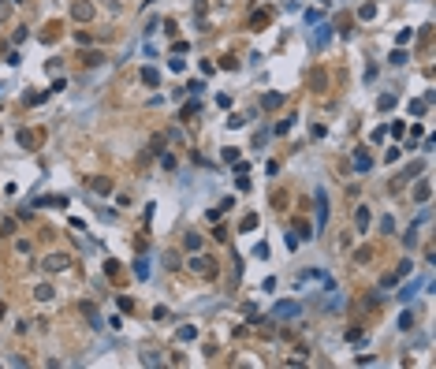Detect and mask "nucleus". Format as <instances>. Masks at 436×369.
I'll return each instance as SVG.
<instances>
[{"mask_svg":"<svg viewBox=\"0 0 436 369\" xmlns=\"http://www.w3.org/2000/svg\"><path fill=\"white\" fill-rule=\"evenodd\" d=\"M186 269L198 272V276H205V280H216L220 276V265H216V258H209V254H191V261H186Z\"/></svg>","mask_w":436,"mask_h":369,"instance_id":"f257e3e1","label":"nucleus"},{"mask_svg":"<svg viewBox=\"0 0 436 369\" xmlns=\"http://www.w3.org/2000/svg\"><path fill=\"white\" fill-rule=\"evenodd\" d=\"M93 0H71V19L75 23H93Z\"/></svg>","mask_w":436,"mask_h":369,"instance_id":"f03ea898","label":"nucleus"},{"mask_svg":"<svg viewBox=\"0 0 436 369\" xmlns=\"http://www.w3.org/2000/svg\"><path fill=\"white\" fill-rule=\"evenodd\" d=\"M410 198H414V205H429V198H432V179H418V183H414V191H410Z\"/></svg>","mask_w":436,"mask_h":369,"instance_id":"7ed1b4c3","label":"nucleus"},{"mask_svg":"<svg viewBox=\"0 0 436 369\" xmlns=\"http://www.w3.org/2000/svg\"><path fill=\"white\" fill-rule=\"evenodd\" d=\"M68 265H71V258H68V254H49V258L41 261V269H45V272H64Z\"/></svg>","mask_w":436,"mask_h":369,"instance_id":"20e7f679","label":"nucleus"},{"mask_svg":"<svg viewBox=\"0 0 436 369\" xmlns=\"http://www.w3.org/2000/svg\"><path fill=\"white\" fill-rule=\"evenodd\" d=\"M410 269H414V261H410V258H406V261H399V265H395V269H392V272L384 276V287H392V283H399V280H403V276H406Z\"/></svg>","mask_w":436,"mask_h":369,"instance_id":"39448f33","label":"nucleus"},{"mask_svg":"<svg viewBox=\"0 0 436 369\" xmlns=\"http://www.w3.org/2000/svg\"><path fill=\"white\" fill-rule=\"evenodd\" d=\"M369 224H373V213H369L365 205H358V209H354V231H358V235H365V231H369Z\"/></svg>","mask_w":436,"mask_h":369,"instance_id":"423d86ee","label":"nucleus"},{"mask_svg":"<svg viewBox=\"0 0 436 369\" xmlns=\"http://www.w3.org/2000/svg\"><path fill=\"white\" fill-rule=\"evenodd\" d=\"M272 314H276L280 321H287V317H298L302 306H298V302H276V310H272Z\"/></svg>","mask_w":436,"mask_h":369,"instance_id":"0eeeda50","label":"nucleus"},{"mask_svg":"<svg viewBox=\"0 0 436 369\" xmlns=\"http://www.w3.org/2000/svg\"><path fill=\"white\" fill-rule=\"evenodd\" d=\"M261 108H265V112H280V108H283V93H276V90L265 93V97H261Z\"/></svg>","mask_w":436,"mask_h":369,"instance_id":"6e6552de","label":"nucleus"},{"mask_svg":"<svg viewBox=\"0 0 436 369\" xmlns=\"http://www.w3.org/2000/svg\"><path fill=\"white\" fill-rule=\"evenodd\" d=\"M164 146H168V135H153V138H149V146H146V157H160V153H164Z\"/></svg>","mask_w":436,"mask_h":369,"instance_id":"1a4fd4ad","label":"nucleus"},{"mask_svg":"<svg viewBox=\"0 0 436 369\" xmlns=\"http://www.w3.org/2000/svg\"><path fill=\"white\" fill-rule=\"evenodd\" d=\"M37 142H41V131H19V146L23 149H37Z\"/></svg>","mask_w":436,"mask_h":369,"instance_id":"9d476101","label":"nucleus"},{"mask_svg":"<svg viewBox=\"0 0 436 369\" xmlns=\"http://www.w3.org/2000/svg\"><path fill=\"white\" fill-rule=\"evenodd\" d=\"M373 168V157H369V149H354V172H369Z\"/></svg>","mask_w":436,"mask_h":369,"instance_id":"9b49d317","label":"nucleus"},{"mask_svg":"<svg viewBox=\"0 0 436 369\" xmlns=\"http://www.w3.org/2000/svg\"><path fill=\"white\" fill-rule=\"evenodd\" d=\"M90 191L93 194H112V179L108 175H93L90 179Z\"/></svg>","mask_w":436,"mask_h":369,"instance_id":"f8f14e48","label":"nucleus"},{"mask_svg":"<svg viewBox=\"0 0 436 369\" xmlns=\"http://www.w3.org/2000/svg\"><path fill=\"white\" fill-rule=\"evenodd\" d=\"M82 314H86L90 328H101V314H97V306H93V302H82Z\"/></svg>","mask_w":436,"mask_h":369,"instance_id":"ddd939ff","label":"nucleus"},{"mask_svg":"<svg viewBox=\"0 0 436 369\" xmlns=\"http://www.w3.org/2000/svg\"><path fill=\"white\" fill-rule=\"evenodd\" d=\"M269 19H272V12H254V15H250V30H265V26H269Z\"/></svg>","mask_w":436,"mask_h":369,"instance_id":"4468645a","label":"nucleus"},{"mask_svg":"<svg viewBox=\"0 0 436 369\" xmlns=\"http://www.w3.org/2000/svg\"><path fill=\"white\" fill-rule=\"evenodd\" d=\"M325 220H328V198L317 194V228H325Z\"/></svg>","mask_w":436,"mask_h":369,"instance_id":"2eb2a0df","label":"nucleus"},{"mask_svg":"<svg viewBox=\"0 0 436 369\" xmlns=\"http://www.w3.org/2000/svg\"><path fill=\"white\" fill-rule=\"evenodd\" d=\"M325 86H328V75H325V71H314V75H309V90H314V93H321Z\"/></svg>","mask_w":436,"mask_h":369,"instance_id":"dca6fc26","label":"nucleus"},{"mask_svg":"<svg viewBox=\"0 0 436 369\" xmlns=\"http://www.w3.org/2000/svg\"><path fill=\"white\" fill-rule=\"evenodd\" d=\"M358 19H362V23H369V19H377V0H365V4L358 8Z\"/></svg>","mask_w":436,"mask_h":369,"instance_id":"f3484780","label":"nucleus"},{"mask_svg":"<svg viewBox=\"0 0 436 369\" xmlns=\"http://www.w3.org/2000/svg\"><path fill=\"white\" fill-rule=\"evenodd\" d=\"M60 34H64V30H60V23L52 19V23H49V30L41 34V41H45V45H52V41H60Z\"/></svg>","mask_w":436,"mask_h":369,"instance_id":"a211bd4d","label":"nucleus"},{"mask_svg":"<svg viewBox=\"0 0 436 369\" xmlns=\"http://www.w3.org/2000/svg\"><path fill=\"white\" fill-rule=\"evenodd\" d=\"M37 205H52V209H64V205H68V198H64V194H49V198H37Z\"/></svg>","mask_w":436,"mask_h":369,"instance_id":"6ab92c4d","label":"nucleus"},{"mask_svg":"<svg viewBox=\"0 0 436 369\" xmlns=\"http://www.w3.org/2000/svg\"><path fill=\"white\" fill-rule=\"evenodd\" d=\"M373 254H377L373 246H358V250H354V261H358V265H369V261H373Z\"/></svg>","mask_w":436,"mask_h":369,"instance_id":"aec40b11","label":"nucleus"},{"mask_svg":"<svg viewBox=\"0 0 436 369\" xmlns=\"http://www.w3.org/2000/svg\"><path fill=\"white\" fill-rule=\"evenodd\" d=\"M175 336H179V343H191V339H198V328L194 325H179Z\"/></svg>","mask_w":436,"mask_h":369,"instance_id":"412c9836","label":"nucleus"},{"mask_svg":"<svg viewBox=\"0 0 436 369\" xmlns=\"http://www.w3.org/2000/svg\"><path fill=\"white\" fill-rule=\"evenodd\" d=\"M202 108V101H186L183 108H179V119H194V112Z\"/></svg>","mask_w":436,"mask_h":369,"instance_id":"4be33fe9","label":"nucleus"},{"mask_svg":"<svg viewBox=\"0 0 436 369\" xmlns=\"http://www.w3.org/2000/svg\"><path fill=\"white\" fill-rule=\"evenodd\" d=\"M52 295H56V291H52V283H41V287L34 291V298H37V302H52Z\"/></svg>","mask_w":436,"mask_h":369,"instance_id":"5701e85b","label":"nucleus"},{"mask_svg":"<svg viewBox=\"0 0 436 369\" xmlns=\"http://www.w3.org/2000/svg\"><path fill=\"white\" fill-rule=\"evenodd\" d=\"M142 82H146V86H157V82H160V71H157V68H142Z\"/></svg>","mask_w":436,"mask_h":369,"instance_id":"b1692460","label":"nucleus"},{"mask_svg":"<svg viewBox=\"0 0 436 369\" xmlns=\"http://www.w3.org/2000/svg\"><path fill=\"white\" fill-rule=\"evenodd\" d=\"M254 228H258V213H246L239 220V231H254Z\"/></svg>","mask_w":436,"mask_h":369,"instance_id":"393cba45","label":"nucleus"},{"mask_svg":"<svg viewBox=\"0 0 436 369\" xmlns=\"http://www.w3.org/2000/svg\"><path fill=\"white\" fill-rule=\"evenodd\" d=\"M183 246H186V250H191V254H198V250H202V235H186V239H183Z\"/></svg>","mask_w":436,"mask_h":369,"instance_id":"a878e982","label":"nucleus"},{"mask_svg":"<svg viewBox=\"0 0 436 369\" xmlns=\"http://www.w3.org/2000/svg\"><path fill=\"white\" fill-rule=\"evenodd\" d=\"M377 108H381V112H392V108H395V93H381V101H377Z\"/></svg>","mask_w":436,"mask_h":369,"instance_id":"bb28decb","label":"nucleus"},{"mask_svg":"<svg viewBox=\"0 0 436 369\" xmlns=\"http://www.w3.org/2000/svg\"><path fill=\"white\" fill-rule=\"evenodd\" d=\"M403 246H406V250H414V246H418V228H406V235H403Z\"/></svg>","mask_w":436,"mask_h":369,"instance_id":"cd10ccee","label":"nucleus"},{"mask_svg":"<svg viewBox=\"0 0 436 369\" xmlns=\"http://www.w3.org/2000/svg\"><path fill=\"white\" fill-rule=\"evenodd\" d=\"M135 276H142V280H146V276H149V265H146V254H138V261H135Z\"/></svg>","mask_w":436,"mask_h":369,"instance_id":"c85d7f7f","label":"nucleus"},{"mask_svg":"<svg viewBox=\"0 0 436 369\" xmlns=\"http://www.w3.org/2000/svg\"><path fill=\"white\" fill-rule=\"evenodd\" d=\"M377 228H381V235H392V231H395V220H392V216H381V220H377Z\"/></svg>","mask_w":436,"mask_h":369,"instance_id":"c756f323","label":"nucleus"},{"mask_svg":"<svg viewBox=\"0 0 436 369\" xmlns=\"http://www.w3.org/2000/svg\"><path fill=\"white\" fill-rule=\"evenodd\" d=\"M12 12H15L12 0H0V23H8V19H12Z\"/></svg>","mask_w":436,"mask_h":369,"instance_id":"7c9ffc66","label":"nucleus"},{"mask_svg":"<svg viewBox=\"0 0 436 369\" xmlns=\"http://www.w3.org/2000/svg\"><path fill=\"white\" fill-rule=\"evenodd\" d=\"M388 60H392V64H395V68H403V64H406V49H403V45H399V49H395L392 56H388Z\"/></svg>","mask_w":436,"mask_h":369,"instance_id":"2f4dec72","label":"nucleus"},{"mask_svg":"<svg viewBox=\"0 0 436 369\" xmlns=\"http://www.w3.org/2000/svg\"><path fill=\"white\" fill-rule=\"evenodd\" d=\"M291 127H295V116H287V119H280V123H276V135H287V131H291Z\"/></svg>","mask_w":436,"mask_h":369,"instance_id":"473e14b6","label":"nucleus"},{"mask_svg":"<svg viewBox=\"0 0 436 369\" xmlns=\"http://www.w3.org/2000/svg\"><path fill=\"white\" fill-rule=\"evenodd\" d=\"M343 339H347V343H358V339H362V328H354V325H350L347 332H343Z\"/></svg>","mask_w":436,"mask_h":369,"instance_id":"72a5a7b5","label":"nucleus"},{"mask_svg":"<svg viewBox=\"0 0 436 369\" xmlns=\"http://www.w3.org/2000/svg\"><path fill=\"white\" fill-rule=\"evenodd\" d=\"M309 231H314V228H309L306 220H298V224H295V235H298V239H309Z\"/></svg>","mask_w":436,"mask_h":369,"instance_id":"f704fd0d","label":"nucleus"},{"mask_svg":"<svg viewBox=\"0 0 436 369\" xmlns=\"http://www.w3.org/2000/svg\"><path fill=\"white\" fill-rule=\"evenodd\" d=\"M101 60H105V52H86V68H97Z\"/></svg>","mask_w":436,"mask_h":369,"instance_id":"c9c22d12","label":"nucleus"},{"mask_svg":"<svg viewBox=\"0 0 436 369\" xmlns=\"http://www.w3.org/2000/svg\"><path fill=\"white\" fill-rule=\"evenodd\" d=\"M425 108H429V101H425V97H421V101H410V112H414V116H421Z\"/></svg>","mask_w":436,"mask_h":369,"instance_id":"e433bc0d","label":"nucleus"},{"mask_svg":"<svg viewBox=\"0 0 436 369\" xmlns=\"http://www.w3.org/2000/svg\"><path fill=\"white\" fill-rule=\"evenodd\" d=\"M399 328H406V332H410V328H414V314H410V310H406V314L399 317Z\"/></svg>","mask_w":436,"mask_h":369,"instance_id":"4c0bfd02","label":"nucleus"},{"mask_svg":"<svg viewBox=\"0 0 436 369\" xmlns=\"http://www.w3.org/2000/svg\"><path fill=\"white\" fill-rule=\"evenodd\" d=\"M164 265H168V269H179V254L168 250V254H164Z\"/></svg>","mask_w":436,"mask_h":369,"instance_id":"58836bf2","label":"nucleus"},{"mask_svg":"<svg viewBox=\"0 0 436 369\" xmlns=\"http://www.w3.org/2000/svg\"><path fill=\"white\" fill-rule=\"evenodd\" d=\"M392 135H395V138H403V135H406V123H403V119H395V123H392Z\"/></svg>","mask_w":436,"mask_h":369,"instance_id":"ea45409f","label":"nucleus"},{"mask_svg":"<svg viewBox=\"0 0 436 369\" xmlns=\"http://www.w3.org/2000/svg\"><path fill=\"white\" fill-rule=\"evenodd\" d=\"M105 272H108L112 280H119V261H108V265H105Z\"/></svg>","mask_w":436,"mask_h":369,"instance_id":"a19ab883","label":"nucleus"},{"mask_svg":"<svg viewBox=\"0 0 436 369\" xmlns=\"http://www.w3.org/2000/svg\"><path fill=\"white\" fill-rule=\"evenodd\" d=\"M160 164H164L168 172H172V168H175V157H172V153H160Z\"/></svg>","mask_w":436,"mask_h":369,"instance_id":"79ce46f5","label":"nucleus"},{"mask_svg":"<svg viewBox=\"0 0 436 369\" xmlns=\"http://www.w3.org/2000/svg\"><path fill=\"white\" fill-rule=\"evenodd\" d=\"M336 26H339V34H350V19H347V15H339Z\"/></svg>","mask_w":436,"mask_h":369,"instance_id":"37998d69","label":"nucleus"},{"mask_svg":"<svg viewBox=\"0 0 436 369\" xmlns=\"http://www.w3.org/2000/svg\"><path fill=\"white\" fill-rule=\"evenodd\" d=\"M283 202H287V194H283V191L272 194V205H276V209H283Z\"/></svg>","mask_w":436,"mask_h":369,"instance_id":"c03bdc74","label":"nucleus"},{"mask_svg":"<svg viewBox=\"0 0 436 369\" xmlns=\"http://www.w3.org/2000/svg\"><path fill=\"white\" fill-rule=\"evenodd\" d=\"M0 235H15V220H4V224H0Z\"/></svg>","mask_w":436,"mask_h":369,"instance_id":"a18cd8bd","label":"nucleus"},{"mask_svg":"<svg viewBox=\"0 0 436 369\" xmlns=\"http://www.w3.org/2000/svg\"><path fill=\"white\" fill-rule=\"evenodd\" d=\"M105 4H108V8H112V12H119V4H116V0H105Z\"/></svg>","mask_w":436,"mask_h":369,"instance_id":"49530a36","label":"nucleus"},{"mask_svg":"<svg viewBox=\"0 0 436 369\" xmlns=\"http://www.w3.org/2000/svg\"><path fill=\"white\" fill-rule=\"evenodd\" d=\"M142 4H157V0H142Z\"/></svg>","mask_w":436,"mask_h":369,"instance_id":"de8ad7c7","label":"nucleus"},{"mask_svg":"<svg viewBox=\"0 0 436 369\" xmlns=\"http://www.w3.org/2000/svg\"><path fill=\"white\" fill-rule=\"evenodd\" d=\"M12 4H23V0H12Z\"/></svg>","mask_w":436,"mask_h":369,"instance_id":"09e8293b","label":"nucleus"}]
</instances>
